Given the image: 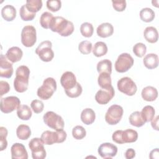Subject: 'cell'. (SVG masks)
I'll return each mask as SVG.
<instances>
[{
    "mask_svg": "<svg viewBox=\"0 0 159 159\" xmlns=\"http://www.w3.org/2000/svg\"><path fill=\"white\" fill-rule=\"evenodd\" d=\"M49 29L52 32H57L62 37H68L71 35L75 29L73 22L61 16L53 17Z\"/></svg>",
    "mask_w": 159,
    "mask_h": 159,
    "instance_id": "cell-1",
    "label": "cell"
},
{
    "mask_svg": "<svg viewBox=\"0 0 159 159\" xmlns=\"http://www.w3.org/2000/svg\"><path fill=\"white\" fill-rule=\"evenodd\" d=\"M30 73V70L27 66L21 65L17 68L14 80V88L17 92L24 93L27 89Z\"/></svg>",
    "mask_w": 159,
    "mask_h": 159,
    "instance_id": "cell-2",
    "label": "cell"
},
{
    "mask_svg": "<svg viewBox=\"0 0 159 159\" xmlns=\"http://www.w3.org/2000/svg\"><path fill=\"white\" fill-rule=\"evenodd\" d=\"M57 89V82L52 77L44 80L42 85L39 87L37 91V96L43 100L50 99Z\"/></svg>",
    "mask_w": 159,
    "mask_h": 159,
    "instance_id": "cell-3",
    "label": "cell"
},
{
    "mask_svg": "<svg viewBox=\"0 0 159 159\" xmlns=\"http://www.w3.org/2000/svg\"><path fill=\"white\" fill-rule=\"evenodd\" d=\"M67 137L66 132L63 130L52 132L50 130L44 131L41 135V140L45 145H53L55 143L63 142Z\"/></svg>",
    "mask_w": 159,
    "mask_h": 159,
    "instance_id": "cell-4",
    "label": "cell"
},
{
    "mask_svg": "<svg viewBox=\"0 0 159 159\" xmlns=\"http://www.w3.org/2000/svg\"><path fill=\"white\" fill-rule=\"evenodd\" d=\"M44 123L50 128L55 130H61L64 128L63 118L53 111L47 112L43 116Z\"/></svg>",
    "mask_w": 159,
    "mask_h": 159,
    "instance_id": "cell-5",
    "label": "cell"
},
{
    "mask_svg": "<svg viewBox=\"0 0 159 159\" xmlns=\"http://www.w3.org/2000/svg\"><path fill=\"white\" fill-rule=\"evenodd\" d=\"M52 43L50 41L45 40L42 42L35 49V53L40 59L45 62L52 61L54 57V52L52 49Z\"/></svg>",
    "mask_w": 159,
    "mask_h": 159,
    "instance_id": "cell-6",
    "label": "cell"
},
{
    "mask_svg": "<svg viewBox=\"0 0 159 159\" xmlns=\"http://www.w3.org/2000/svg\"><path fill=\"white\" fill-rule=\"evenodd\" d=\"M124 113L122 106L118 104L111 106L105 115V120L109 125H116L121 120Z\"/></svg>",
    "mask_w": 159,
    "mask_h": 159,
    "instance_id": "cell-7",
    "label": "cell"
},
{
    "mask_svg": "<svg viewBox=\"0 0 159 159\" xmlns=\"http://www.w3.org/2000/svg\"><path fill=\"white\" fill-rule=\"evenodd\" d=\"M37 33L35 28L32 25H25L21 32V42L26 47H31L36 43Z\"/></svg>",
    "mask_w": 159,
    "mask_h": 159,
    "instance_id": "cell-8",
    "label": "cell"
},
{
    "mask_svg": "<svg viewBox=\"0 0 159 159\" xmlns=\"http://www.w3.org/2000/svg\"><path fill=\"white\" fill-rule=\"evenodd\" d=\"M29 147L34 159H43L46 157V151L41 139L37 137L32 139L29 143Z\"/></svg>",
    "mask_w": 159,
    "mask_h": 159,
    "instance_id": "cell-9",
    "label": "cell"
},
{
    "mask_svg": "<svg viewBox=\"0 0 159 159\" xmlns=\"http://www.w3.org/2000/svg\"><path fill=\"white\" fill-rule=\"evenodd\" d=\"M133 57L127 53H122L119 55L115 62V69L119 73L127 71L134 65Z\"/></svg>",
    "mask_w": 159,
    "mask_h": 159,
    "instance_id": "cell-10",
    "label": "cell"
},
{
    "mask_svg": "<svg viewBox=\"0 0 159 159\" xmlns=\"http://www.w3.org/2000/svg\"><path fill=\"white\" fill-rule=\"evenodd\" d=\"M117 89L121 93L132 96L134 95L137 90L135 82L129 77H123L117 81Z\"/></svg>",
    "mask_w": 159,
    "mask_h": 159,
    "instance_id": "cell-11",
    "label": "cell"
},
{
    "mask_svg": "<svg viewBox=\"0 0 159 159\" xmlns=\"http://www.w3.org/2000/svg\"><path fill=\"white\" fill-rule=\"evenodd\" d=\"M20 106V99L14 96L1 98L0 102V107L2 112L8 114L17 109Z\"/></svg>",
    "mask_w": 159,
    "mask_h": 159,
    "instance_id": "cell-12",
    "label": "cell"
},
{
    "mask_svg": "<svg viewBox=\"0 0 159 159\" xmlns=\"http://www.w3.org/2000/svg\"><path fill=\"white\" fill-rule=\"evenodd\" d=\"M115 91L112 86L109 89H101L95 95V99L99 104H107L114 96Z\"/></svg>",
    "mask_w": 159,
    "mask_h": 159,
    "instance_id": "cell-13",
    "label": "cell"
},
{
    "mask_svg": "<svg viewBox=\"0 0 159 159\" xmlns=\"http://www.w3.org/2000/svg\"><path fill=\"white\" fill-rule=\"evenodd\" d=\"M99 155L103 158H112L115 157L117 153V147L109 142L102 143L98 150Z\"/></svg>",
    "mask_w": 159,
    "mask_h": 159,
    "instance_id": "cell-14",
    "label": "cell"
},
{
    "mask_svg": "<svg viewBox=\"0 0 159 159\" xmlns=\"http://www.w3.org/2000/svg\"><path fill=\"white\" fill-rule=\"evenodd\" d=\"M13 71L12 63L6 58V55L1 54L0 57V76L9 78L12 76Z\"/></svg>",
    "mask_w": 159,
    "mask_h": 159,
    "instance_id": "cell-15",
    "label": "cell"
},
{
    "mask_svg": "<svg viewBox=\"0 0 159 159\" xmlns=\"http://www.w3.org/2000/svg\"><path fill=\"white\" fill-rule=\"evenodd\" d=\"M77 81L75 74L71 71H65L60 78V83L65 90L70 89L75 87Z\"/></svg>",
    "mask_w": 159,
    "mask_h": 159,
    "instance_id": "cell-16",
    "label": "cell"
},
{
    "mask_svg": "<svg viewBox=\"0 0 159 159\" xmlns=\"http://www.w3.org/2000/svg\"><path fill=\"white\" fill-rule=\"evenodd\" d=\"M12 159H27L28 153L25 146L20 143H14L11 148Z\"/></svg>",
    "mask_w": 159,
    "mask_h": 159,
    "instance_id": "cell-17",
    "label": "cell"
},
{
    "mask_svg": "<svg viewBox=\"0 0 159 159\" xmlns=\"http://www.w3.org/2000/svg\"><path fill=\"white\" fill-rule=\"evenodd\" d=\"M22 56L23 52L18 47H12L9 48L6 53V58L11 63H16L20 61Z\"/></svg>",
    "mask_w": 159,
    "mask_h": 159,
    "instance_id": "cell-18",
    "label": "cell"
},
{
    "mask_svg": "<svg viewBox=\"0 0 159 159\" xmlns=\"http://www.w3.org/2000/svg\"><path fill=\"white\" fill-rule=\"evenodd\" d=\"M98 36L102 38H106L111 36L114 32L112 25L109 22H104L100 24L96 29Z\"/></svg>",
    "mask_w": 159,
    "mask_h": 159,
    "instance_id": "cell-19",
    "label": "cell"
},
{
    "mask_svg": "<svg viewBox=\"0 0 159 159\" xmlns=\"http://www.w3.org/2000/svg\"><path fill=\"white\" fill-rule=\"evenodd\" d=\"M141 95L143 100L148 102L153 101L158 97V91L153 86H148L142 89Z\"/></svg>",
    "mask_w": 159,
    "mask_h": 159,
    "instance_id": "cell-20",
    "label": "cell"
},
{
    "mask_svg": "<svg viewBox=\"0 0 159 159\" xmlns=\"http://www.w3.org/2000/svg\"><path fill=\"white\" fill-rule=\"evenodd\" d=\"M143 36L145 40L151 43H154L158 41V33L157 29L153 26L147 27L143 31Z\"/></svg>",
    "mask_w": 159,
    "mask_h": 159,
    "instance_id": "cell-21",
    "label": "cell"
},
{
    "mask_svg": "<svg viewBox=\"0 0 159 159\" xmlns=\"http://www.w3.org/2000/svg\"><path fill=\"white\" fill-rule=\"evenodd\" d=\"M1 16L5 20L12 21L16 17V9L12 5H6L1 9Z\"/></svg>",
    "mask_w": 159,
    "mask_h": 159,
    "instance_id": "cell-22",
    "label": "cell"
},
{
    "mask_svg": "<svg viewBox=\"0 0 159 159\" xmlns=\"http://www.w3.org/2000/svg\"><path fill=\"white\" fill-rule=\"evenodd\" d=\"M144 66L150 70L156 68L158 65V57L155 53L146 55L143 60Z\"/></svg>",
    "mask_w": 159,
    "mask_h": 159,
    "instance_id": "cell-23",
    "label": "cell"
},
{
    "mask_svg": "<svg viewBox=\"0 0 159 159\" xmlns=\"http://www.w3.org/2000/svg\"><path fill=\"white\" fill-rule=\"evenodd\" d=\"M81 120L86 125L92 124L96 119L94 111L91 108H86L83 109L81 113Z\"/></svg>",
    "mask_w": 159,
    "mask_h": 159,
    "instance_id": "cell-24",
    "label": "cell"
},
{
    "mask_svg": "<svg viewBox=\"0 0 159 159\" xmlns=\"http://www.w3.org/2000/svg\"><path fill=\"white\" fill-rule=\"evenodd\" d=\"M98 83L101 89H109L112 86L111 75L107 73H101L98 78Z\"/></svg>",
    "mask_w": 159,
    "mask_h": 159,
    "instance_id": "cell-25",
    "label": "cell"
},
{
    "mask_svg": "<svg viewBox=\"0 0 159 159\" xmlns=\"http://www.w3.org/2000/svg\"><path fill=\"white\" fill-rule=\"evenodd\" d=\"M122 139L124 143L135 142L138 139V133L136 130L131 129L122 130Z\"/></svg>",
    "mask_w": 159,
    "mask_h": 159,
    "instance_id": "cell-26",
    "label": "cell"
},
{
    "mask_svg": "<svg viewBox=\"0 0 159 159\" xmlns=\"http://www.w3.org/2000/svg\"><path fill=\"white\" fill-rule=\"evenodd\" d=\"M32 111L27 105H20L17 109L18 117L23 120H28L32 117Z\"/></svg>",
    "mask_w": 159,
    "mask_h": 159,
    "instance_id": "cell-27",
    "label": "cell"
},
{
    "mask_svg": "<svg viewBox=\"0 0 159 159\" xmlns=\"http://www.w3.org/2000/svg\"><path fill=\"white\" fill-rule=\"evenodd\" d=\"M129 120L132 125L137 127H140L145 124V122L143 119L141 113L139 111L132 112L129 116Z\"/></svg>",
    "mask_w": 159,
    "mask_h": 159,
    "instance_id": "cell-28",
    "label": "cell"
},
{
    "mask_svg": "<svg viewBox=\"0 0 159 159\" xmlns=\"http://www.w3.org/2000/svg\"><path fill=\"white\" fill-rule=\"evenodd\" d=\"M16 135L17 137L20 140H27L31 135L30 129L27 125L20 124L16 129Z\"/></svg>",
    "mask_w": 159,
    "mask_h": 159,
    "instance_id": "cell-29",
    "label": "cell"
},
{
    "mask_svg": "<svg viewBox=\"0 0 159 159\" xmlns=\"http://www.w3.org/2000/svg\"><path fill=\"white\" fill-rule=\"evenodd\" d=\"M93 53L96 57H100L105 55L107 52V47L106 43L103 42H97L92 48Z\"/></svg>",
    "mask_w": 159,
    "mask_h": 159,
    "instance_id": "cell-30",
    "label": "cell"
},
{
    "mask_svg": "<svg viewBox=\"0 0 159 159\" xmlns=\"http://www.w3.org/2000/svg\"><path fill=\"white\" fill-rule=\"evenodd\" d=\"M142 117L145 122H148L151 121L155 117V111L153 106H145L143 107L142 111L140 112Z\"/></svg>",
    "mask_w": 159,
    "mask_h": 159,
    "instance_id": "cell-31",
    "label": "cell"
},
{
    "mask_svg": "<svg viewBox=\"0 0 159 159\" xmlns=\"http://www.w3.org/2000/svg\"><path fill=\"white\" fill-rule=\"evenodd\" d=\"M155 16V12L149 7H145L140 11V17L141 20L145 22H152Z\"/></svg>",
    "mask_w": 159,
    "mask_h": 159,
    "instance_id": "cell-32",
    "label": "cell"
},
{
    "mask_svg": "<svg viewBox=\"0 0 159 159\" xmlns=\"http://www.w3.org/2000/svg\"><path fill=\"white\" fill-rule=\"evenodd\" d=\"M97 71L98 73H112V62L108 59H104L99 61L97 64Z\"/></svg>",
    "mask_w": 159,
    "mask_h": 159,
    "instance_id": "cell-33",
    "label": "cell"
},
{
    "mask_svg": "<svg viewBox=\"0 0 159 159\" xmlns=\"http://www.w3.org/2000/svg\"><path fill=\"white\" fill-rule=\"evenodd\" d=\"M25 5L30 12L36 13L42 8V1L41 0H27Z\"/></svg>",
    "mask_w": 159,
    "mask_h": 159,
    "instance_id": "cell-34",
    "label": "cell"
},
{
    "mask_svg": "<svg viewBox=\"0 0 159 159\" xmlns=\"http://www.w3.org/2000/svg\"><path fill=\"white\" fill-rule=\"evenodd\" d=\"M53 14L49 12H44L40 17V24L44 29H49L50 22L53 19Z\"/></svg>",
    "mask_w": 159,
    "mask_h": 159,
    "instance_id": "cell-35",
    "label": "cell"
},
{
    "mask_svg": "<svg viewBox=\"0 0 159 159\" xmlns=\"http://www.w3.org/2000/svg\"><path fill=\"white\" fill-rule=\"evenodd\" d=\"M94 28L93 25L89 22H83L80 26V32L84 37H90L93 35Z\"/></svg>",
    "mask_w": 159,
    "mask_h": 159,
    "instance_id": "cell-36",
    "label": "cell"
},
{
    "mask_svg": "<svg viewBox=\"0 0 159 159\" xmlns=\"http://www.w3.org/2000/svg\"><path fill=\"white\" fill-rule=\"evenodd\" d=\"M66 94L71 98H77L78 96H80L83 91V88L82 86H81V84L77 82L76 85L75 86V87H73L71 89H67V90H65Z\"/></svg>",
    "mask_w": 159,
    "mask_h": 159,
    "instance_id": "cell-37",
    "label": "cell"
},
{
    "mask_svg": "<svg viewBox=\"0 0 159 159\" xmlns=\"http://www.w3.org/2000/svg\"><path fill=\"white\" fill-rule=\"evenodd\" d=\"M19 14L21 19L24 21L32 20L35 17V13L30 12L25 7V5H22L19 10Z\"/></svg>",
    "mask_w": 159,
    "mask_h": 159,
    "instance_id": "cell-38",
    "label": "cell"
},
{
    "mask_svg": "<svg viewBox=\"0 0 159 159\" xmlns=\"http://www.w3.org/2000/svg\"><path fill=\"white\" fill-rule=\"evenodd\" d=\"M86 131L81 125H76L72 129V135L76 140H81L85 137Z\"/></svg>",
    "mask_w": 159,
    "mask_h": 159,
    "instance_id": "cell-39",
    "label": "cell"
},
{
    "mask_svg": "<svg viewBox=\"0 0 159 159\" xmlns=\"http://www.w3.org/2000/svg\"><path fill=\"white\" fill-rule=\"evenodd\" d=\"M147 52V47L146 45L141 42L137 43L133 47V52L135 55V56L142 58L145 55Z\"/></svg>",
    "mask_w": 159,
    "mask_h": 159,
    "instance_id": "cell-40",
    "label": "cell"
},
{
    "mask_svg": "<svg viewBox=\"0 0 159 159\" xmlns=\"http://www.w3.org/2000/svg\"><path fill=\"white\" fill-rule=\"evenodd\" d=\"M92 43L88 40H84L81 42L78 45L79 51L84 55H87L91 53L92 50Z\"/></svg>",
    "mask_w": 159,
    "mask_h": 159,
    "instance_id": "cell-41",
    "label": "cell"
},
{
    "mask_svg": "<svg viewBox=\"0 0 159 159\" xmlns=\"http://www.w3.org/2000/svg\"><path fill=\"white\" fill-rule=\"evenodd\" d=\"M7 130L4 127H0V147L1 151L5 150L7 147V142L6 137L7 136Z\"/></svg>",
    "mask_w": 159,
    "mask_h": 159,
    "instance_id": "cell-42",
    "label": "cell"
},
{
    "mask_svg": "<svg viewBox=\"0 0 159 159\" xmlns=\"http://www.w3.org/2000/svg\"><path fill=\"white\" fill-rule=\"evenodd\" d=\"M61 7V2L60 0H48L47 1V7L52 12H57Z\"/></svg>",
    "mask_w": 159,
    "mask_h": 159,
    "instance_id": "cell-43",
    "label": "cell"
},
{
    "mask_svg": "<svg viewBox=\"0 0 159 159\" xmlns=\"http://www.w3.org/2000/svg\"><path fill=\"white\" fill-rule=\"evenodd\" d=\"M30 107L35 114H39L43 111L44 104L42 101L34 99L31 102Z\"/></svg>",
    "mask_w": 159,
    "mask_h": 159,
    "instance_id": "cell-44",
    "label": "cell"
},
{
    "mask_svg": "<svg viewBox=\"0 0 159 159\" xmlns=\"http://www.w3.org/2000/svg\"><path fill=\"white\" fill-rule=\"evenodd\" d=\"M113 8L118 12H122L126 8V1L125 0L112 1Z\"/></svg>",
    "mask_w": 159,
    "mask_h": 159,
    "instance_id": "cell-45",
    "label": "cell"
},
{
    "mask_svg": "<svg viewBox=\"0 0 159 159\" xmlns=\"http://www.w3.org/2000/svg\"><path fill=\"white\" fill-rule=\"evenodd\" d=\"M122 130H118L115 131L113 133V134L112 135V139L114 142L119 143V144L124 143L122 140Z\"/></svg>",
    "mask_w": 159,
    "mask_h": 159,
    "instance_id": "cell-46",
    "label": "cell"
},
{
    "mask_svg": "<svg viewBox=\"0 0 159 159\" xmlns=\"http://www.w3.org/2000/svg\"><path fill=\"white\" fill-rule=\"evenodd\" d=\"M10 90V86L7 81H0V95L2 96L4 94L7 93Z\"/></svg>",
    "mask_w": 159,
    "mask_h": 159,
    "instance_id": "cell-47",
    "label": "cell"
},
{
    "mask_svg": "<svg viewBox=\"0 0 159 159\" xmlns=\"http://www.w3.org/2000/svg\"><path fill=\"white\" fill-rule=\"evenodd\" d=\"M124 156L126 159H132L135 157V151L133 148H128L125 151Z\"/></svg>",
    "mask_w": 159,
    "mask_h": 159,
    "instance_id": "cell-48",
    "label": "cell"
},
{
    "mask_svg": "<svg viewBox=\"0 0 159 159\" xmlns=\"http://www.w3.org/2000/svg\"><path fill=\"white\" fill-rule=\"evenodd\" d=\"M158 116H157L155 117H154L153 119L151 120L152 127H153V129H155L156 130H158Z\"/></svg>",
    "mask_w": 159,
    "mask_h": 159,
    "instance_id": "cell-49",
    "label": "cell"
},
{
    "mask_svg": "<svg viewBox=\"0 0 159 159\" xmlns=\"http://www.w3.org/2000/svg\"><path fill=\"white\" fill-rule=\"evenodd\" d=\"M159 152H158V148H155L153 150H152L150 153V156L149 157L152 159H153V158H158L159 157Z\"/></svg>",
    "mask_w": 159,
    "mask_h": 159,
    "instance_id": "cell-50",
    "label": "cell"
}]
</instances>
